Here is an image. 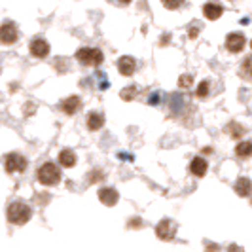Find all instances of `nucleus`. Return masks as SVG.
Masks as SVG:
<instances>
[{
  "instance_id": "f257e3e1",
  "label": "nucleus",
  "mask_w": 252,
  "mask_h": 252,
  "mask_svg": "<svg viewBox=\"0 0 252 252\" xmlns=\"http://www.w3.org/2000/svg\"><path fill=\"white\" fill-rule=\"evenodd\" d=\"M32 218V211L31 207L23 201H15L8 207V220L15 224V226H23Z\"/></svg>"
},
{
  "instance_id": "f03ea898",
  "label": "nucleus",
  "mask_w": 252,
  "mask_h": 252,
  "mask_svg": "<svg viewBox=\"0 0 252 252\" xmlns=\"http://www.w3.org/2000/svg\"><path fill=\"white\" fill-rule=\"evenodd\" d=\"M61 180V173L57 169V165L48 161L38 169V182L44 184V186H55L57 182Z\"/></svg>"
},
{
  "instance_id": "7ed1b4c3",
  "label": "nucleus",
  "mask_w": 252,
  "mask_h": 252,
  "mask_svg": "<svg viewBox=\"0 0 252 252\" xmlns=\"http://www.w3.org/2000/svg\"><path fill=\"white\" fill-rule=\"evenodd\" d=\"M76 59L86 66H99L102 63V51L97 48H80L76 51Z\"/></svg>"
},
{
  "instance_id": "20e7f679",
  "label": "nucleus",
  "mask_w": 252,
  "mask_h": 252,
  "mask_svg": "<svg viewBox=\"0 0 252 252\" xmlns=\"http://www.w3.org/2000/svg\"><path fill=\"white\" fill-rule=\"evenodd\" d=\"M4 169H6V173H21L27 169V159L21 154H10V156H6Z\"/></svg>"
},
{
  "instance_id": "39448f33",
  "label": "nucleus",
  "mask_w": 252,
  "mask_h": 252,
  "mask_svg": "<svg viewBox=\"0 0 252 252\" xmlns=\"http://www.w3.org/2000/svg\"><path fill=\"white\" fill-rule=\"evenodd\" d=\"M175 233H177V226H175L173 220H169V218H163V220L156 226V235H158L159 239L171 241L175 237Z\"/></svg>"
},
{
  "instance_id": "423d86ee",
  "label": "nucleus",
  "mask_w": 252,
  "mask_h": 252,
  "mask_svg": "<svg viewBox=\"0 0 252 252\" xmlns=\"http://www.w3.org/2000/svg\"><path fill=\"white\" fill-rule=\"evenodd\" d=\"M245 36L241 34V32H231V34H227L226 38V48L227 51H231V53H239L243 48H245Z\"/></svg>"
},
{
  "instance_id": "0eeeda50",
  "label": "nucleus",
  "mask_w": 252,
  "mask_h": 252,
  "mask_svg": "<svg viewBox=\"0 0 252 252\" xmlns=\"http://www.w3.org/2000/svg\"><path fill=\"white\" fill-rule=\"evenodd\" d=\"M31 53H32L34 57L44 59V57H48V53H50V44H48L44 38H34V40L31 42Z\"/></svg>"
},
{
  "instance_id": "6e6552de",
  "label": "nucleus",
  "mask_w": 252,
  "mask_h": 252,
  "mask_svg": "<svg viewBox=\"0 0 252 252\" xmlns=\"http://www.w3.org/2000/svg\"><path fill=\"white\" fill-rule=\"evenodd\" d=\"M17 40V27L13 23H4L0 27V42L2 44H13Z\"/></svg>"
},
{
  "instance_id": "1a4fd4ad",
  "label": "nucleus",
  "mask_w": 252,
  "mask_h": 252,
  "mask_svg": "<svg viewBox=\"0 0 252 252\" xmlns=\"http://www.w3.org/2000/svg\"><path fill=\"white\" fill-rule=\"evenodd\" d=\"M99 199H101V203H104L106 207H112V205L118 203L120 195H118V191L114 188H101L99 189Z\"/></svg>"
},
{
  "instance_id": "9d476101",
  "label": "nucleus",
  "mask_w": 252,
  "mask_h": 252,
  "mask_svg": "<svg viewBox=\"0 0 252 252\" xmlns=\"http://www.w3.org/2000/svg\"><path fill=\"white\" fill-rule=\"evenodd\" d=\"M233 189H235V193H237V195L247 197V195H251V191H252V180L251 178H247V177L237 178V182H235Z\"/></svg>"
},
{
  "instance_id": "9b49d317",
  "label": "nucleus",
  "mask_w": 252,
  "mask_h": 252,
  "mask_svg": "<svg viewBox=\"0 0 252 252\" xmlns=\"http://www.w3.org/2000/svg\"><path fill=\"white\" fill-rule=\"evenodd\" d=\"M203 13H205L207 19L215 21V19H218V17L224 13V8H222L220 4H216V2H207V4L203 6Z\"/></svg>"
},
{
  "instance_id": "f8f14e48",
  "label": "nucleus",
  "mask_w": 252,
  "mask_h": 252,
  "mask_svg": "<svg viewBox=\"0 0 252 252\" xmlns=\"http://www.w3.org/2000/svg\"><path fill=\"white\" fill-rule=\"evenodd\" d=\"M135 68H137V63H135V59L133 57H122L120 61H118V70H120V74L124 76H131L135 72Z\"/></svg>"
},
{
  "instance_id": "ddd939ff",
  "label": "nucleus",
  "mask_w": 252,
  "mask_h": 252,
  "mask_svg": "<svg viewBox=\"0 0 252 252\" xmlns=\"http://www.w3.org/2000/svg\"><path fill=\"white\" fill-rule=\"evenodd\" d=\"M82 106V101H80V97H76V95H72V97H66L63 102H61V110H63L64 114H74L78 112V108Z\"/></svg>"
},
{
  "instance_id": "4468645a",
  "label": "nucleus",
  "mask_w": 252,
  "mask_h": 252,
  "mask_svg": "<svg viewBox=\"0 0 252 252\" xmlns=\"http://www.w3.org/2000/svg\"><path fill=\"white\" fill-rule=\"evenodd\" d=\"M189 171L195 175V177H203L207 173V161L203 158H193L191 163H189Z\"/></svg>"
},
{
  "instance_id": "2eb2a0df",
  "label": "nucleus",
  "mask_w": 252,
  "mask_h": 252,
  "mask_svg": "<svg viewBox=\"0 0 252 252\" xmlns=\"http://www.w3.org/2000/svg\"><path fill=\"white\" fill-rule=\"evenodd\" d=\"M104 126V116L99 112H91L88 116V127L91 131H97V129H101Z\"/></svg>"
},
{
  "instance_id": "dca6fc26",
  "label": "nucleus",
  "mask_w": 252,
  "mask_h": 252,
  "mask_svg": "<svg viewBox=\"0 0 252 252\" xmlns=\"http://www.w3.org/2000/svg\"><path fill=\"white\" fill-rule=\"evenodd\" d=\"M59 163L63 167H74L76 165V154L72 150H63L59 154Z\"/></svg>"
},
{
  "instance_id": "f3484780",
  "label": "nucleus",
  "mask_w": 252,
  "mask_h": 252,
  "mask_svg": "<svg viewBox=\"0 0 252 252\" xmlns=\"http://www.w3.org/2000/svg\"><path fill=\"white\" fill-rule=\"evenodd\" d=\"M235 154H237V158H251L252 156V140L239 142L237 148H235Z\"/></svg>"
},
{
  "instance_id": "a211bd4d",
  "label": "nucleus",
  "mask_w": 252,
  "mask_h": 252,
  "mask_svg": "<svg viewBox=\"0 0 252 252\" xmlns=\"http://www.w3.org/2000/svg\"><path fill=\"white\" fill-rule=\"evenodd\" d=\"M241 76L243 78H252V55L247 57L241 64Z\"/></svg>"
},
{
  "instance_id": "6ab92c4d",
  "label": "nucleus",
  "mask_w": 252,
  "mask_h": 252,
  "mask_svg": "<svg viewBox=\"0 0 252 252\" xmlns=\"http://www.w3.org/2000/svg\"><path fill=\"white\" fill-rule=\"evenodd\" d=\"M227 131H229V135L233 137V139H237V137H243V133H245V129L237 124H229L227 126Z\"/></svg>"
},
{
  "instance_id": "aec40b11",
  "label": "nucleus",
  "mask_w": 252,
  "mask_h": 252,
  "mask_svg": "<svg viewBox=\"0 0 252 252\" xmlns=\"http://www.w3.org/2000/svg\"><path fill=\"white\" fill-rule=\"evenodd\" d=\"M209 89H211L209 82H207V80H203L201 84H199V88H197V97H199V99H205V97L209 95Z\"/></svg>"
},
{
  "instance_id": "412c9836",
  "label": "nucleus",
  "mask_w": 252,
  "mask_h": 252,
  "mask_svg": "<svg viewBox=\"0 0 252 252\" xmlns=\"http://www.w3.org/2000/svg\"><path fill=\"white\" fill-rule=\"evenodd\" d=\"M161 4L167 10H177V8H180L184 4V0H161Z\"/></svg>"
},
{
  "instance_id": "4be33fe9",
  "label": "nucleus",
  "mask_w": 252,
  "mask_h": 252,
  "mask_svg": "<svg viewBox=\"0 0 252 252\" xmlns=\"http://www.w3.org/2000/svg\"><path fill=\"white\" fill-rule=\"evenodd\" d=\"M191 82H193V78H191L189 74H184V76H180V80H178V86L186 89V88H189V86H191Z\"/></svg>"
},
{
  "instance_id": "5701e85b",
  "label": "nucleus",
  "mask_w": 252,
  "mask_h": 252,
  "mask_svg": "<svg viewBox=\"0 0 252 252\" xmlns=\"http://www.w3.org/2000/svg\"><path fill=\"white\" fill-rule=\"evenodd\" d=\"M135 93H137V89L135 88L124 89V91H122V99H124V101H131V99L135 97Z\"/></svg>"
},
{
  "instance_id": "b1692460",
  "label": "nucleus",
  "mask_w": 252,
  "mask_h": 252,
  "mask_svg": "<svg viewBox=\"0 0 252 252\" xmlns=\"http://www.w3.org/2000/svg\"><path fill=\"white\" fill-rule=\"evenodd\" d=\"M227 252H243V249H241L239 245H229V247H227Z\"/></svg>"
},
{
  "instance_id": "393cba45",
  "label": "nucleus",
  "mask_w": 252,
  "mask_h": 252,
  "mask_svg": "<svg viewBox=\"0 0 252 252\" xmlns=\"http://www.w3.org/2000/svg\"><path fill=\"white\" fill-rule=\"evenodd\" d=\"M195 36H197V27H193V29L189 27V38H195Z\"/></svg>"
},
{
  "instance_id": "a878e982",
  "label": "nucleus",
  "mask_w": 252,
  "mask_h": 252,
  "mask_svg": "<svg viewBox=\"0 0 252 252\" xmlns=\"http://www.w3.org/2000/svg\"><path fill=\"white\" fill-rule=\"evenodd\" d=\"M122 2H124V4H129V2H131V0H122Z\"/></svg>"
},
{
  "instance_id": "bb28decb",
  "label": "nucleus",
  "mask_w": 252,
  "mask_h": 252,
  "mask_svg": "<svg viewBox=\"0 0 252 252\" xmlns=\"http://www.w3.org/2000/svg\"><path fill=\"white\" fill-rule=\"evenodd\" d=\"M251 48H252V42H251Z\"/></svg>"
}]
</instances>
